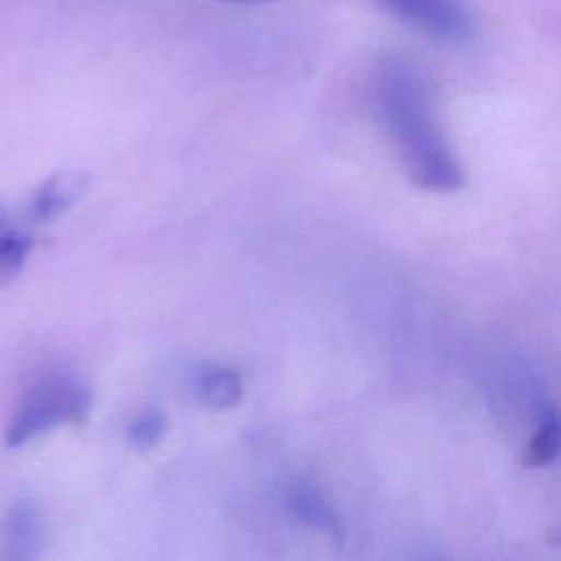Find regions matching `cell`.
Wrapping results in <instances>:
<instances>
[{
	"label": "cell",
	"instance_id": "1",
	"mask_svg": "<svg viewBox=\"0 0 561 561\" xmlns=\"http://www.w3.org/2000/svg\"><path fill=\"white\" fill-rule=\"evenodd\" d=\"M377 121L408 178L427 191H456L462 169L434 112L425 79L403 61H386L373 83Z\"/></svg>",
	"mask_w": 561,
	"mask_h": 561
},
{
	"label": "cell",
	"instance_id": "2",
	"mask_svg": "<svg viewBox=\"0 0 561 561\" xmlns=\"http://www.w3.org/2000/svg\"><path fill=\"white\" fill-rule=\"evenodd\" d=\"M90 405L92 394L88 386L70 368H46L31 383L13 414L4 432V445L20 447L61 423H83Z\"/></svg>",
	"mask_w": 561,
	"mask_h": 561
},
{
	"label": "cell",
	"instance_id": "3",
	"mask_svg": "<svg viewBox=\"0 0 561 561\" xmlns=\"http://www.w3.org/2000/svg\"><path fill=\"white\" fill-rule=\"evenodd\" d=\"M388 11L412 24L414 28L460 42L471 35V13L462 0H379Z\"/></svg>",
	"mask_w": 561,
	"mask_h": 561
},
{
	"label": "cell",
	"instance_id": "4",
	"mask_svg": "<svg viewBox=\"0 0 561 561\" xmlns=\"http://www.w3.org/2000/svg\"><path fill=\"white\" fill-rule=\"evenodd\" d=\"M2 539L9 557L35 559L44 548V519L31 497L15 500L2 522Z\"/></svg>",
	"mask_w": 561,
	"mask_h": 561
},
{
	"label": "cell",
	"instance_id": "5",
	"mask_svg": "<svg viewBox=\"0 0 561 561\" xmlns=\"http://www.w3.org/2000/svg\"><path fill=\"white\" fill-rule=\"evenodd\" d=\"M285 504L291 515L320 533H327L331 539L342 537V522L329 500L320 493L318 486L305 480H296L285 489Z\"/></svg>",
	"mask_w": 561,
	"mask_h": 561
},
{
	"label": "cell",
	"instance_id": "6",
	"mask_svg": "<svg viewBox=\"0 0 561 561\" xmlns=\"http://www.w3.org/2000/svg\"><path fill=\"white\" fill-rule=\"evenodd\" d=\"M83 191V180L77 175H55L46 180L39 191L35 193L28 215L35 221H46L53 219L55 215L64 213Z\"/></svg>",
	"mask_w": 561,
	"mask_h": 561
},
{
	"label": "cell",
	"instance_id": "7",
	"mask_svg": "<svg viewBox=\"0 0 561 561\" xmlns=\"http://www.w3.org/2000/svg\"><path fill=\"white\" fill-rule=\"evenodd\" d=\"M199 399L215 410L232 408L241 399V377L224 366H213L199 373L197 379Z\"/></svg>",
	"mask_w": 561,
	"mask_h": 561
},
{
	"label": "cell",
	"instance_id": "8",
	"mask_svg": "<svg viewBox=\"0 0 561 561\" xmlns=\"http://www.w3.org/2000/svg\"><path fill=\"white\" fill-rule=\"evenodd\" d=\"M559 454H561V414L554 410H548L539 419L524 449V465L543 467L557 460Z\"/></svg>",
	"mask_w": 561,
	"mask_h": 561
},
{
	"label": "cell",
	"instance_id": "9",
	"mask_svg": "<svg viewBox=\"0 0 561 561\" xmlns=\"http://www.w3.org/2000/svg\"><path fill=\"white\" fill-rule=\"evenodd\" d=\"M28 250H31L28 237L15 230L0 232V287H4L9 280L18 276V272L26 261Z\"/></svg>",
	"mask_w": 561,
	"mask_h": 561
},
{
	"label": "cell",
	"instance_id": "10",
	"mask_svg": "<svg viewBox=\"0 0 561 561\" xmlns=\"http://www.w3.org/2000/svg\"><path fill=\"white\" fill-rule=\"evenodd\" d=\"M164 432H167L164 414H160L156 410H147L131 421V425L127 430V438L136 451H149L162 440Z\"/></svg>",
	"mask_w": 561,
	"mask_h": 561
},
{
	"label": "cell",
	"instance_id": "11",
	"mask_svg": "<svg viewBox=\"0 0 561 561\" xmlns=\"http://www.w3.org/2000/svg\"><path fill=\"white\" fill-rule=\"evenodd\" d=\"M224 2H237V4H254V2H272V0H224Z\"/></svg>",
	"mask_w": 561,
	"mask_h": 561
}]
</instances>
